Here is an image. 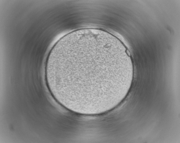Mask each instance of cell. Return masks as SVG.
I'll return each mask as SVG.
<instances>
[{
  "label": "cell",
  "mask_w": 180,
  "mask_h": 143,
  "mask_svg": "<svg viewBox=\"0 0 180 143\" xmlns=\"http://www.w3.org/2000/svg\"><path fill=\"white\" fill-rule=\"evenodd\" d=\"M56 94L85 104L102 102L117 92L126 74L124 60L105 45L84 43L51 60Z\"/></svg>",
  "instance_id": "1"
}]
</instances>
